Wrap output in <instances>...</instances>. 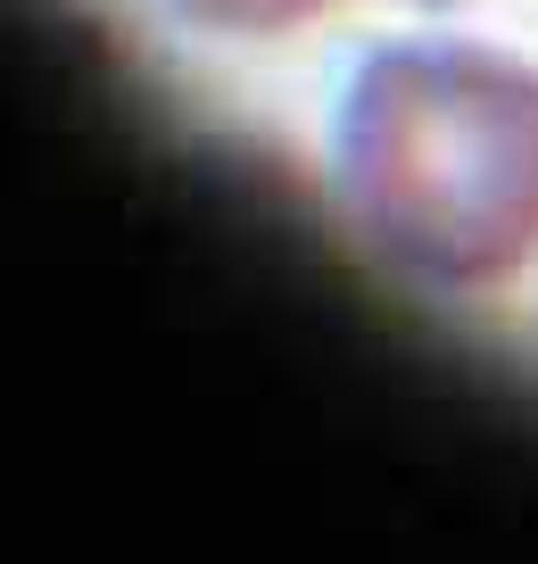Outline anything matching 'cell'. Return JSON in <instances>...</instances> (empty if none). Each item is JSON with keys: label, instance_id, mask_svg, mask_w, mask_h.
I'll list each match as a JSON object with an SVG mask.
<instances>
[{"label": "cell", "instance_id": "1", "mask_svg": "<svg viewBox=\"0 0 538 564\" xmlns=\"http://www.w3.org/2000/svg\"><path fill=\"white\" fill-rule=\"evenodd\" d=\"M331 183L389 274L481 300L538 265V67L497 42H382L331 117Z\"/></svg>", "mask_w": 538, "mask_h": 564}, {"label": "cell", "instance_id": "2", "mask_svg": "<svg viewBox=\"0 0 538 564\" xmlns=\"http://www.w3.org/2000/svg\"><path fill=\"white\" fill-rule=\"evenodd\" d=\"M166 9L208 25V34H290V25L340 9V0H166Z\"/></svg>", "mask_w": 538, "mask_h": 564}]
</instances>
